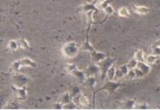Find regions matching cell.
Returning a JSON list of instances; mask_svg holds the SVG:
<instances>
[{
    "label": "cell",
    "instance_id": "cell-6",
    "mask_svg": "<svg viewBox=\"0 0 160 110\" xmlns=\"http://www.w3.org/2000/svg\"><path fill=\"white\" fill-rule=\"evenodd\" d=\"M138 68L140 69L144 75H147L149 72H150V66H148V64H145L143 61H138Z\"/></svg>",
    "mask_w": 160,
    "mask_h": 110
},
{
    "label": "cell",
    "instance_id": "cell-20",
    "mask_svg": "<svg viewBox=\"0 0 160 110\" xmlns=\"http://www.w3.org/2000/svg\"><path fill=\"white\" fill-rule=\"evenodd\" d=\"M71 98H70V93H66L63 95V99H62V102L64 103V104H68L70 101H71Z\"/></svg>",
    "mask_w": 160,
    "mask_h": 110
},
{
    "label": "cell",
    "instance_id": "cell-21",
    "mask_svg": "<svg viewBox=\"0 0 160 110\" xmlns=\"http://www.w3.org/2000/svg\"><path fill=\"white\" fill-rule=\"evenodd\" d=\"M120 71L122 72V73L124 76L127 75V72H129V71H128V66H127V65H123V66L120 67Z\"/></svg>",
    "mask_w": 160,
    "mask_h": 110
},
{
    "label": "cell",
    "instance_id": "cell-14",
    "mask_svg": "<svg viewBox=\"0 0 160 110\" xmlns=\"http://www.w3.org/2000/svg\"><path fill=\"white\" fill-rule=\"evenodd\" d=\"M9 49L11 50L14 51V50H16L19 48V43L17 41H15V40H11L9 43Z\"/></svg>",
    "mask_w": 160,
    "mask_h": 110
},
{
    "label": "cell",
    "instance_id": "cell-8",
    "mask_svg": "<svg viewBox=\"0 0 160 110\" xmlns=\"http://www.w3.org/2000/svg\"><path fill=\"white\" fill-rule=\"evenodd\" d=\"M116 68H115V66H111L109 69H108V71L106 72V77L109 79V80H111L112 81L113 79H114V77L116 76Z\"/></svg>",
    "mask_w": 160,
    "mask_h": 110
},
{
    "label": "cell",
    "instance_id": "cell-24",
    "mask_svg": "<svg viewBox=\"0 0 160 110\" xmlns=\"http://www.w3.org/2000/svg\"><path fill=\"white\" fill-rule=\"evenodd\" d=\"M135 72H136V77H143V76H145L143 73V72L140 70V69H136L135 70Z\"/></svg>",
    "mask_w": 160,
    "mask_h": 110
},
{
    "label": "cell",
    "instance_id": "cell-25",
    "mask_svg": "<svg viewBox=\"0 0 160 110\" xmlns=\"http://www.w3.org/2000/svg\"><path fill=\"white\" fill-rule=\"evenodd\" d=\"M156 44L158 45L159 46H160V40H159V41H158V42H157V43H156Z\"/></svg>",
    "mask_w": 160,
    "mask_h": 110
},
{
    "label": "cell",
    "instance_id": "cell-16",
    "mask_svg": "<svg viewBox=\"0 0 160 110\" xmlns=\"http://www.w3.org/2000/svg\"><path fill=\"white\" fill-rule=\"evenodd\" d=\"M119 14L122 17H129L130 16V14L129 11L127 8H122L119 9Z\"/></svg>",
    "mask_w": 160,
    "mask_h": 110
},
{
    "label": "cell",
    "instance_id": "cell-12",
    "mask_svg": "<svg viewBox=\"0 0 160 110\" xmlns=\"http://www.w3.org/2000/svg\"><path fill=\"white\" fill-rule=\"evenodd\" d=\"M18 43H19V46H20V47H22L24 49H30V45L28 44L27 41H26L25 40H24V39H21L20 40H19Z\"/></svg>",
    "mask_w": 160,
    "mask_h": 110
},
{
    "label": "cell",
    "instance_id": "cell-1",
    "mask_svg": "<svg viewBox=\"0 0 160 110\" xmlns=\"http://www.w3.org/2000/svg\"><path fill=\"white\" fill-rule=\"evenodd\" d=\"M77 47L74 42H70L65 45L62 48V52L67 57H73L77 53Z\"/></svg>",
    "mask_w": 160,
    "mask_h": 110
},
{
    "label": "cell",
    "instance_id": "cell-13",
    "mask_svg": "<svg viewBox=\"0 0 160 110\" xmlns=\"http://www.w3.org/2000/svg\"><path fill=\"white\" fill-rule=\"evenodd\" d=\"M135 10L138 14H147L148 12L149 11V9L146 7H143V6H139V7H136L135 8Z\"/></svg>",
    "mask_w": 160,
    "mask_h": 110
},
{
    "label": "cell",
    "instance_id": "cell-2",
    "mask_svg": "<svg viewBox=\"0 0 160 110\" xmlns=\"http://www.w3.org/2000/svg\"><path fill=\"white\" fill-rule=\"evenodd\" d=\"M67 70L69 72V73H71L74 77H77V78H79V79L83 80V79L85 78V73L81 72V71H79L74 65H71V64L67 65Z\"/></svg>",
    "mask_w": 160,
    "mask_h": 110
},
{
    "label": "cell",
    "instance_id": "cell-5",
    "mask_svg": "<svg viewBox=\"0 0 160 110\" xmlns=\"http://www.w3.org/2000/svg\"><path fill=\"white\" fill-rule=\"evenodd\" d=\"M112 62H113V59H108V60H106L103 62V64H102V66H100V71L103 72V74L105 75L106 74V72L108 71V69L112 66Z\"/></svg>",
    "mask_w": 160,
    "mask_h": 110
},
{
    "label": "cell",
    "instance_id": "cell-15",
    "mask_svg": "<svg viewBox=\"0 0 160 110\" xmlns=\"http://www.w3.org/2000/svg\"><path fill=\"white\" fill-rule=\"evenodd\" d=\"M20 66H21V62H20V61H14L13 64H12V67H13V70L14 71V72H18L20 71Z\"/></svg>",
    "mask_w": 160,
    "mask_h": 110
},
{
    "label": "cell",
    "instance_id": "cell-9",
    "mask_svg": "<svg viewBox=\"0 0 160 110\" xmlns=\"http://www.w3.org/2000/svg\"><path fill=\"white\" fill-rule=\"evenodd\" d=\"M16 94L18 96V98L20 99L25 98L27 97V94H26V91H25V88H18L16 89Z\"/></svg>",
    "mask_w": 160,
    "mask_h": 110
},
{
    "label": "cell",
    "instance_id": "cell-7",
    "mask_svg": "<svg viewBox=\"0 0 160 110\" xmlns=\"http://www.w3.org/2000/svg\"><path fill=\"white\" fill-rule=\"evenodd\" d=\"M20 62H21V66H31V67H35L36 66V64L35 62L33 61L30 58H23L20 60Z\"/></svg>",
    "mask_w": 160,
    "mask_h": 110
},
{
    "label": "cell",
    "instance_id": "cell-17",
    "mask_svg": "<svg viewBox=\"0 0 160 110\" xmlns=\"http://www.w3.org/2000/svg\"><path fill=\"white\" fill-rule=\"evenodd\" d=\"M138 61L134 58V59H132L131 61H129V63L127 64V66H128V68H130V69H133L134 67H136V66H138Z\"/></svg>",
    "mask_w": 160,
    "mask_h": 110
},
{
    "label": "cell",
    "instance_id": "cell-22",
    "mask_svg": "<svg viewBox=\"0 0 160 110\" xmlns=\"http://www.w3.org/2000/svg\"><path fill=\"white\" fill-rule=\"evenodd\" d=\"M104 9H105V11L106 12L107 14H111L114 13V9H112V7H111V5H108L106 8H105Z\"/></svg>",
    "mask_w": 160,
    "mask_h": 110
},
{
    "label": "cell",
    "instance_id": "cell-10",
    "mask_svg": "<svg viewBox=\"0 0 160 110\" xmlns=\"http://www.w3.org/2000/svg\"><path fill=\"white\" fill-rule=\"evenodd\" d=\"M155 60H156V56H155L154 55H149L145 57L144 61H145L147 64H153Z\"/></svg>",
    "mask_w": 160,
    "mask_h": 110
},
{
    "label": "cell",
    "instance_id": "cell-3",
    "mask_svg": "<svg viewBox=\"0 0 160 110\" xmlns=\"http://www.w3.org/2000/svg\"><path fill=\"white\" fill-rule=\"evenodd\" d=\"M28 82L27 77L22 74H18L14 77V84L18 88H25Z\"/></svg>",
    "mask_w": 160,
    "mask_h": 110
},
{
    "label": "cell",
    "instance_id": "cell-18",
    "mask_svg": "<svg viewBox=\"0 0 160 110\" xmlns=\"http://www.w3.org/2000/svg\"><path fill=\"white\" fill-rule=\"evenodd\" d=\"M152 51H153V55H154L155 56L160 55V46H159V45H153Z\"/></svg>",
    "mask_w": 160,
    "mask_h": 110
},
{
    "label": "cell",
    "instance_id": "cell-23",
    "mask_svg": "<svg viewBox=\"0 0 160 110\" xmlns=\"http://www.w3.org/2000/svg\"><path fill=\"white\" fill-rule=\"evenodd\" d=\"M127 76L129 78H134V77H136V72H135V71H133L132 69H131V71L130 72H127Z\"/></svg>",
    "mask_w": 160,
    "mask_h": 110
},
{
    "label": "cell",
    "instance_id": "cell-4",
    "mask_svg": "<svg viewBox=\"0 0 160 110\" xmlns=\"http://www.w3.org/2000/svg\"><path fill=\"white\" fill-rule=\"evenodd\" d=\"M100 72V67L99 66H95V65H91L88 67V69L86 70L85 74H87L88 76H94L98 74Z\"/></svg>",
    "mask_w": 160,
    "mask_h": 110
},
{
    "label": "cell",
    "instance_id": "cell-19",
    "mask_svg": "<svg viewBox=\"0 0 160 110\" xmlns=\"http://www.w3.org/2000/svg\"><path fill=\"white\" fill-rule=\"evenodd\" d=\"M79 104L81 105H86L88 104V99L86 98L84 96H79Z\"/></svg>",
    "mask_w": 160,
    "mask_h": 110
},
{
    "label": "cell",
    "instance_id": "cell-11",
    "mask_svg": "<svg viewBox=\"0 0 160 110\" xmlns=\"http://www.w3.org/2000/svg\"><path fill=\"white\" fill-rule=\"evenodd\" d=\"M135 59L138 61H144V55L143 50H138L135 54Z\"/></svg>",
    "mask_w": 160,
    "mask_h": 110
}]
</instances>
